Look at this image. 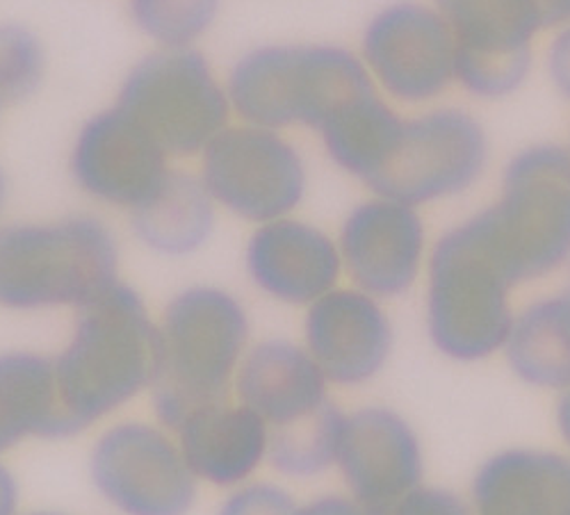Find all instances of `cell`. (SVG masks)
Here are the masks:
<instances>
[{"instance_id":"cell-22","label":"cell","mask_w":570,"mask_h":515,"mask_svg":"<svg viewBox=\"0 0 570 515\" xmlns=\"http://www.w3.org/2000/svg\"><path fill=\"white\" fill-rule=\"evenodd\" d=\"M215 219L217 204L199 174L171 169L158 195L130 212V228L149 251L185 258L208 245Z\"/></svg>"},{"instance_id":"cell-17","label":"cell","mask_w":570,"mask_h":515,"mask_svg":"<svg viewBox=\"0 0 570 515\" xmlns=\"http://www.w3.org/2000/svg\"><path fill=\"white\" fill-rule=\"evenodd\" d=\"M338 471L350 495L372 506L424 484V454L406 419L384 406H365L345 417Z\"/></svg>"},{"instance_id":"cell-36","label":"cell","mask_w":570,"mask_h":515,"mask_svg":"<svg viewBox=\"0 0 570 515\" xmlns=\"http://www.w3.org/2000/svg\"><path fill=\"white\" fill-rule=\"evenodd\" d=\"M28 515H62V513H49V511H37V513H28Z\"/></svg>"},{"instance_id":"cell-33","label":"cell","mask_w":570,"mask_h":515,"mask_svg":"<svg viewBox=\"0 0 570 515\" xmlns=\"http://www.w3.org/2000/svg\"><path fill=\"white\" fill-rule=\"evenodd\" d=\"M17 508H19V484L6 467V463H0V515H17Z\"/></svg>"},{"instance_id":"cell-15","label":"cell","mask_w":570,"mask_h":515,"mask_svg":"<svg viewBox=\"0 0 570 515\" xmlns=\"http://www.w3.org/2000/svg\"><path fill=\"white\" fill-rule=\"evenodd\" d=\"M304 347L328 384L372 382L391 358L393 324L376 299L358 288H336L306 308Z\"/></svg>"},{"instance_id":"cell-32","label":"cell","mask_w":570,"mask_h":515,"mask_svg":"<svg viewBox=\"0 0 570 515\" xmlns=\"http://www.w3.org/2000/svg\"><path fill=\"white\" fill-rule=\"evenodd\" d=\"M543 28H563L570 23V0H534Z\"/></svg>"},{"instance_id":"cell-8","label":"cell","mask_w":570,"mask_h":515,"mask_svg":"<svg viewBox=\"0 0 570 515\" xmlns=\"http://www.w3.org/2000/svg\"><path fill=\"white\" fill-rule=\"evenodd\" d=\"M199 178L217 208L256 226L291 217L308 187L306 160L285 132L245 121L204 149Z\"/></svg>"},{"instance_id":"cell-19","label":"cell","mask_w":570,"mask_h":515,"mask_svg":"<svg viewBox=\"0 0 570 515\" xmlns=\"http://www.w3.org/2000/svg\"><path fill=\"white\" fill-rule=\"evenodd\" d=\"M237 402L258 413L267 427L293 425L328 399V382L304 345L269 338L247 349L235 374Z\"/></svg>"},{"instance_id":"cell-2","label":"cell","mask_w":570,"mask_h":515,"mask_svg":"<svg viewBox=\"0 0 570 515\" xmlns=\"http://www.w3.org/2000/svg\"><path fill=\"white\" fill-rule=\"evenodd\" d=\"M513 286L484 210L443 232L426 260L424 313L434 347L459 363L502 351L515 319Z\"/></svg>"},{"instance_id":"cell-20","label":"cell","mask_w":570,"mask_h":515,"mask_svg":"<svg viewBox=\"0 0 570 515\" xmlns=\"http://www.w3.org/2000/svg\"><path fill=\"white\" fill-rule=\"evenodd\" d=\"M474 515H570V452L511 447L487 458L470 488Z\"/></svg>"},{"instance_id":"cell-23","label":"cell","mask_w":570,"mask_h":515,"mask_svg":"<svg viewBox=\"0 0 570 515\" xmlns=\"http://www.w3.org/2000/svg\"><path fill=\"white\" fill-rule=\"evenodd\" d=\"M511 372L528 386L557 390L570 386V284L522 308L504 345Z\"/></svg>"},{"instance_id":"cell-10","label":"cell","mask_w":570,"mask_h":515,"mask_svg":"<svg viewBox=\"0 0 570 515\" xmlns=\"http://www.w3.org/2000/svg\"><path fill=\"white\" fill-rule=\"evenodd\" d=\"M97 491L124 515H187L197 502V477L178 443L145 423L104 432L89 454Z\"/></svg>"},{"instance_id":"cell-26","label":"cell","mask_w":570,"mask_h":515,"mask_svg":"<svg viewBox=\"0 0 570 515\" xmlns=\"http://www.w3.org/2000/svg\"><path fill=\"white\" fill-rule=\"evenodd\" d=\"M222 0H128L132 26L156 49H189L215 26Z\"/></svg>"},{"instance_id":"cell-27","label":"cell","mask_w":570,"mask_h":515,"mask_svg":"<svg viewBox=\"0 0 570 515\" xmlns=\"http://www.w3.org/2000/svg\"><path fill=\"white\" fill-rule=\"evenodd\" d=\"M46 71L49 56L39 34L23 23H0V97L6 103L35 97Z\"/></svg>"},{"instance_id":"cell-6","label":"cell","mask_w":570,"mask_h":515,"mask_svg":"<svg viewBox=\"0 0 570 515\" xmlns=\"http://www.w3.org/2000/svg\"><path fill=\"white\" fill-rule=\"evenodd\" d=\"M498 254L518 284L570 260V149L534 145L515 153L502 190L484 208Z\"/></svg>"},{"instance_id":"cell-18","label":"cell","mask_w":570,"mask_h":515,"mask_svg":"<svg viewBox=\"0 0 570 515\" xmlns=\"http://www.w3.org/2000/svg\"><path fill=\"white\" fill-rule=\"evenodd\" d=\"M176 436L197 482L217 488L247 484L267 460L269 427L240 402L224 399L195 410L183 419Z\"/></svg>"},{"instance_id":"cell-21","label":"cell","mask_w":570,"mask_h":515,"mask_svg":"<svg viewBox=\"0 0 570 515\" xmlns=\"http://www.w3.org/2000/svg\"><path fill=\"white\" fill-rule=\"evenodd\" d=\"M28 438H71L62 410L56 360L35 351L0 354V454Z\"/></svg>"},{"instance_id":"cell-9","label":"cell","mask_w":570,"mask_h":515,"mask_svg":"<svg viewBox=\"0 0 570 515\" xmlns=\"http://www.w3.org/2000/svg\"><path fill=\"white\" fill-rule=\"evenodd\" d=\"M487 162L482 123L459 108H436L404 119L389 158L365 187L374 197L417 208L465 192Z\"/></svg>"},{"instance_id":"cell-25","label":"cell","mask_w":570,"mask_h":515,"mask_svg":"<svg viewBox=\"0 0 570 515\" xmlns=\"http://www.w3.org/2000/svg\"><path fill=\"white\" fill-rule=\"evenodd\" d=\"M345 413L328 402L308 417L285 427H269L267 460L283 477L311 479L336 465Z\"/></svg>"},{"instance_id":"cell-11","label":"cell","mask_w":570,"mask_h":515,"mask_svg":"<svg viewBox=\"0 0 570 515\" xmlns=\"http://www.w3.org/2000/svg\"><path fill=\"white\" fill-rule=\"evenodd\" d=\"M358 58L376 89L400 103L434 101L456 80V49L445 19L415 0H400L370 19Z\"/></svg>"},{"instance_id":"cell-13","label":"cell","mask_w":570,"mask_h":515,"mask_svg":"<svg viewBox=\"0 0 570 515\" xmlns=\"http://www.w3.org/2000/svg\"><path fill=\"white\" fill-rule=\"evenodd\" d=\"M69 174L94 201L137 210L151 201L171 174L169 153L117 103L94 112L78 128Z\"/></svg>"},{"instance_id":"cell-35","label":"cell","mask_w":570,"mask_h":515,"mask_svg":"<svg viewBox=\"0 0 570 515\" xmlns=\"http://www.w3.org/2000/svg\"><path fill=\"white\" fill-rule=\"evenodd\" d=\"M8 204V176H6V169L0 167V212H3Z\"/></svg>"},{"instance_id":"cell-1","label":"cell","mask_w":570,"mask_h":515,"mask_svg":"<svg viewBox=\"0 0 570 515\" xmlns=\"http://www.w3.org/2000/svg\"><path fill=\"white\" fill-rule=\"evenodd\" d=\"M53 360L62 410L71 436H78L154 386L158 321L119 278L76 310L71 338Z\"/></svg>"},{"instance_id":"cell-31","label":"cell","mask_w":570,"mask_h":515,"mask_svg":"<svg viewBox=\"0 0 570 515\" xmlns=\"http://www.w3.org/2000/svg\"><path fill=\"white\" fill-rule=\"evenodd\" d=\"M293 515H365V506L354 497L324 495L295 508Z\"/></svg>"},{"instance_id":"cell-30","label":"cell","mask_w":570,"mask_h":515,"mask_svg":"<svg viewBox=\"0 0 570 515\" xmlns=\"http://www.w3.org/2000/svg\"><path fill=\"white\" fill-rule=\"evenodd\" d=\"M548 73L559 93L570 101V23L559 28L548 49Z\"/></svg>"},{"instance_id":"cell-7","label":"cell","mask_w":570,"mask_h":515,"mask_svg":"<svg viewBox=\"0 0 570 515\" xmlns=\"http://www.w3.org/2000/svg\"><path fill=\"white\" fill-rule=\"evenodd\" d=\"M115 103L145 126L169 158L202 156L233 121L226 82L197 49H154L124 76Z\"/></svg>"},{"instance_id":"cell-37","label":"cell","mask_w":570,"mask_h":515,"mask_svg":"<svg viewBox=\"0 0 570 515\" xmlns=\"http://www.w3.org/2000/svg\"><path fill=\"white\" fill-rule=\"evenodd\" d=\"M8 103H6V99L3 97H0V117H3V108H6Z\"/></svg>"},{"instance_id":"cell-14","label":"cell","mask_w":570,"mask_h":515,"mask_svg":"<svg viewBox=\"0 0 570 515\" xmlns=\"http://www.w3.org/2000/svg\"><path fill=\"white\" fill-rule=\"evenodd\" d=\"M336 242L352 286L391 299L409 293L417 280L426 232L415 206L372 197L350 210Z\"/></svg>"},{"instance_id":"cell-3","label":"cell","mask_w":570,"mask_h":515,"mask_svg":"<svg viewBox=\"0 0 570 515\" xmlns=\"http://www.w3.org/2000/svg\"><path fill=\"white\" fill-rule=\"evenodd\" d=\"M247 308L217 286L176 293L158 319V374L151 386L160 425L176 432L187 415L228 399L249 349Z\"/></svg>"},{"instance_id":"cell-5","label":"cell","mask_w":570,"mask_h":515,"mask_svg":"<svg viewBox=\"0 0 570 515\" xmlns=\"http://www.w3.org/2000/svg\"><path fill=\"white\" fill-rule=\"evenodd\" d=\"M119 280V245L97 217L0 224V308H82Z\"/></svg>"},{"instance_id":"cell-4","label":"cell","mask_w":570,"mask_h":515,"mask_svg":"<svg viewBox=\"0 0 570 515\" xmlns=\"http://www.w3.org/2000/svg\"><path fill=\"white\" fill-rule=\"evenodd\" d=\"M224 82L237 121L281 132H317L341 108L376 91L361 58L334 43L256 46Z\"/></svg>"},{"instance_id":"cell-34","label":"cell","mask_w":570,"mask_h":515,"mask_svg":"<svg viewBox=\"0 0 570 515\" xmlns=\"http://www.w3.org/2000/svg\"><path fill=\"white\" fill-rule=\"evenodd\" d=\"M554 423H557V432H559L561 440L566 443V447L570 452V386L559 393L557 408H554Z\"/></svg>"},{"instance_id":"cell-12","label":"cell","mask_w":570,"mask_h":515,"mask_svg":"<svg viewBox=\"0 0 570 515\" xmlns=\"http://www.w3.org/2000/svg\"><path fill=\"white\" fill-rule=\"evenodd\" d=\"M456 49V80L480 99H502L525 82L543 28L534 0H434Z\"/></svg>"},{"instance_id":"cell-28","label":"cell","mask_w":570,"mask_h":515,"mask_svg":"<svg viewBox=\"0 0 570 515\" xmlns=\"http://www.w3.org/2000/svg\"><path fill=\"white\" fill-rule=\"evenodd\" d=\"M365 515H474V511L448 488L420 484L393 499L365 506Z\"/></svg>"},{"instance_id":"cell-29","label":"cell","mask_w":570,"mask_h":515,"mask_svg":"<svg viewBox=\"0 0 570 515\" xmlns=\"http://www.w3.org/2000/svg\"><path fill=\"white\" fill-rule=\"evenodd\" d=\"M297 508L293 495L267 482L243 484L219 508L217 515H293Z\"/></svg>"},{"instance_id":"cell-16","label":"cell","mask_w":570,"mask_h":515,"mask_svg":"<svg viewBox=\"0 0 570 515\" xmlns=\"http://www.w3.org/2000/svg\"><path fill=\"white\" fill-rule=\"evenodd\" d=\"M245 269L269 299L308 308L338 288L343 260L328 232L291 215L254 228L245 247Z\"/></svg>"},{"instance_id":"cell-24","label":"cell","mask_w":570,"mask_h":515,"mask_svg":"<svg viewBox=\"0 0 570 515\" xmlns=\"http://www.w3.org/2000/svg\"><path fill=\"white\" fill-rule=\"evenodd\" d=\"M402 123L404 117L376 89L341 108L317 132L328 160L367 185L389 158Z\"/></svg>"}]
</instances>
